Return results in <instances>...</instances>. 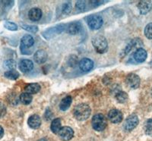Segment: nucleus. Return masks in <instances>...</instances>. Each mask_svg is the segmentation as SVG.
Listing matches in <instances>:
<instances>
[{"instance_id":"obj_20","label":"nucleus","mask_w":152,"mask_h":141,"mask_svg":"<svg viewBox=\"0 0 152 141\" xmlns=\"http://www.w3.org/2000/svg\"><path fill=\"white\" fill-rule=\"evenodd\" d=\"M72 101V98L70 96L65 97L63 100L61 101L60 104H59V108L62 111H66L69 109V108L71 106Z\"/></svg>"},{"instance_id":"obj_26","label":"nucleus","mask_w":152,"mask_h":141,"mask_svg":"<svg viewBox=\"0 0 152 141\" xmlns=\"http://www.w3.org/2000/svg\"><path fill=\"white\" fill-rule=\"evenodd\" d=\"M72 11V3L70 2H65L63 5H62V12L63 14L68 15Z\"/></svg>"},{"instance_id":"obj_24","label":"nucleus","mask_w":152,"mask_h":141,"mask_svg":"<svg viewBox=\"0 0 152 141\" xmlns=\"http://www.w3.org/2000/svg\"><path fill=\"white\" fill-rule=\"evenodd\" d=\"M144 130L147 135L152 137V119H148L145 121L144 124Z\"/></svg>"},{"instance_id":"obj_4","label":"nucleus","mask_w":152,"mask_h":141,"mask_svg":"<svg viewBox=\"0 0 152 141\" xmlns=\"http://www.w3.org/2000/svg\"><path fill=\"white\" fill-rule=\"evenodd\" d=\"M87 23L91 29H100L103 25V18L98 15H91L87 18Z\"/></svg>"},{"instance_id":"obj_2","label":"nucleus","mask_w":152,"mask_h":141,"mask_svg":"<svg viewBox=\"0 0 152 141\" xmlns=\"http://www.w3.org/2000/svg\"><path fill=\"white\" fill-rule=\"evenodd\" d=\"M92 45L94 47L95 50L98 53H104L107 51L108 43L106 38L102 35H96L92 38Z\"/></svg>"},{"instance_id":"obj_9","label":"nucleus","mask_w":152,"mask_h":141,"mask_svg":"<svg viewBox=\"0 0 152 141\" xmlns=\"http://www.w3.org/2000/svg\"><path fill=\"white\" fill-rule=\"evenodd\" d=\"M58 135L62 140H70L74 136V131L70 127L66 126V127H63L61 128L60 131L58 133Z\"/></svg>"},{"instance_id":"obj_14","label":"nucleus","mask_w":152,"mask_h":141,"mask_svg":"<svg viewBox=\"0 0 152 141\" xmlns=\"http://www.w3.org/2000/svg\"><path fill=\"white\" fill-rule=\"evenodd\" d=\"M94 67V62L91 59L85 58L82 59L79 62V68L84 72H88L91 70Z\"/></svg>"},{"instance_id":"obj_27","label":"nucleus","mask_w":152,"mask_h":141,"mask_svg":"<svg viewBox=\"0 0 152 141\" xmlns=\"http://www.w3.org/2000/svg\"><path fill=\"white\" fill-rule=\"evenodd\" d=\"M76 9H78L81 12L86 11L87 9H88V5H87L86 1H78L76 2Z\"/></svg>"},{"instance_id":"obj_11","label":"nucleus","mask_w":152,"mask_h":141,"mask_svg":"<svg viewBox=\"0 0 152 141\" xmlns=\"http://www.w3.org/2000/svg\"><path fill=\"white\" fill-rule=\"evenodd\" d=\"M18 67L21 71L24 73H28L34 68V64L32 61L29 59H22L19 62Z\"/></svg>"},{"instance_id":"obj_32","label":"nucleus","mask_w":152,"mask_h":141,"mask_svg":"<svg viewBox=\"0 0 152 141\" xmlns=\"http://www.w3.org/2000/svg\"><path fill=\"white\" fill-rule=\"evenodd\" d=\"M6 114V107L3 103L0 102V118L4 117Z\"/></svg>"},{"instance_id":"obj_25","label":"nucleus","mask_w":152,"mask_h":141,"mask_svg":"<svg viewBox=\"0 0 152 141\" xmlns=\"http://www.w3.org/2000/svg\"><path fill=\"white\" fill-rule=\"evenodd\" d=\"M5 77L11 80H16L19 78V74L15 70H9L5 73Z\"/></svg>"},{"instance_id":"obj_21","label":"nucleus","mask_w":152,"mask_h":141,"mask_svg":"<svg viewBox=\"0 0 152 141\" xmlns=\"http://www.w3.org/2000/svg\"><path fill=\"white\" fill-rule=\"evenodd\" d=\"M115 98L119 103H125L128 100V94L123 90H119L116 92Z\"/></svg>"},{"instance_id":"obj_5","label":"nucleus","mask_w":152,"mask_h":141,"mask_svg":"<svg viewBox=\"0 0 152 141\" xmlns=\"http://www.w3.org/2000/svg\"><path fill=\"white\" fill-rule=\"evenodd\" d=\"M66 24H59V25H56V26L53 27V28H50L49 29L46 30L43 33V36L46 38V39H50V38L53 37L55 35L59 34L64 31H66Z\"/></svg>"},{"instance_id":"obj_23","label":"nucleus","mask_w":152,"mask_h":141,"mask_svg":"<svg viewBox=\"0 0 152 141\" xmlns=\"http://www.w3.org/2000/svg\"><path fill=\"white\" fill-rule=\"evenodd\" d=\"M19 99H20L21 102H22L24 105H28V104H30L31 102H32L33 97H32V96H31V94H29V93H23L22 94H21Z\"/></svg>"},{"instance_id":"obj_17","label":"nucleus","mask_w":152,"mask_h":141,"mask_svg":"<svg viewBox=\"0 0 152 141\" xmlns=\"http://www.w3.org/2000/svg\"><path fill=\"white\" fill-rule=\"evenodd\" d=\"M47 58H48V55H47V52L42 49L37 51L34 53V55L35 62H37V64L44 63L47 61Z\"/></svg>"},{"instance_id":"obj_37","label":"nucleus","mask_w":152,"mask_h":141,"mask_svg":"<svg viewBox=\"0 0 152 141\" xmlns=\"http://www.w3.org/2000/svg\"><path fill=\"white\" fill-rule=\"evenodd\" d=\"M151 95H152V89H151Z\"/></svg>"},{"instance_id":"obj_34","label":"nucleus","mask_w":152,"mask_h":141,"mask_svg":"<svg viewBox=\"0 0 152 141\" xmlns=\"http://www.w3.org/2000/svg\"><path fill=\"white\" fill-rule=\"evenodd\" d=\"M4 135V130L1 126H0V139L3 137Z\"/></svg>"},{"instance_id":"obj_35","label":"nucleus","mask_w":152,"mask_h":141,"mask_svg":"<svg viewBox=\"0 0 152 141\" xmlns=\"http://www.w3.org/2000/svg\"><path fill=\"white\" fill-rule=\"evenodd\" d=\"M2 5H3V2L0 1V8H1V6H2Z\"/></svg>"},{"instance_id":"obj_19","label":"nucleus","mask_w":152,"mask_h":141,"mask_svg":"<svg viewBox=\"0 0 152 141\" xmlns=\"http://www.w3.org/2000/svg\"><path fill=\"white\" fill-rule=\"evenodd\" d=\"M25 91L27 93L29 94H34V93H37L40 90V86L38 84L34 83V84H29L27 85L24 88Z\"/></svg>"},{"instance_id":"obj_22","label":"nucleus","mask_w":152,"mask_h":141,"mask_svg":"<svg viewBox=\"0 0 152 141\" xmlns=\"http://www.w3.org/2000/svg\"><path fill=\"white\" fill-rule=\"evenodd\" d=\"M62 128L61 126V120L59 118H55L51 123V131L56 134H58L59 131Z\"/></svg>"},{"instance_id":"obj_30","label":"nucleus","mask_w":152,"mask_h":141,"mask_svg":"<svg viewBox=\"0 0 152 141\" xmlns=\"http://www.w3.org/2000/svg\"><path fill=\"white\" fill-rule=\"evenodd\" d=\"M4 26H5V28H6V29L12 31H17L18 29L17 24H15L13 22H11V21H6V22L5 23V24H4Z\"/></svg>"},{"instance_id":"obj_29","label":"nucleus","mask_w":152,"mask_h":141,"mask_svg":"<svg viewBox=\"0 0 152 141\" xmlns=\"http://www.w3.org/2000/svg\"><path fill=\"white\" fill-rule=\"evenodd\" d=\"M23 29H24L25 31H28L31 33H36L38 31V28L34 25H28V24H22L21 25Z\"/></svg>"},{"instance_id":"obj_10","label":"nucleus","mask_w":152,"mask_h":141,"mask_svg":"<svg viewBox=\"0 0 152 141\" xmlns=\"http://www.w3.org/2000/svg\"><path fill=\"white\" fill-rule=\"evenodd\" d=\"M81 24L78 21H74V22L70 23L69 24L66 25V31L69 34H77L81 31Z\"/></svg>"},{"instance_id":"obj_16","label":"nucleus","mask_w":152,"mask_h":141,"mask_svg":"<svg viewBox=\"0 0 152 141\" xmlns=\"http://www.w3.org/2000/svg\"><path fill=\"white\" fill-rule=\"evenodd\" d=\"M42 11L39 8H33L28 12V17L32 21H37L42 17Z\"/></svg>"},{"instance_id":"obj_7","label":"nucleus","mask_w":152,"mask_h":141,"mask_svg":"<svg viewBox=\"0 0 152 141\" xmlns=\"http://www.w3.org/2000/svg\"><path fill=\"white\" fill-rule=\"evenodd\" d=\"M140 78L138 77L137 74H129L126 76V84L129 87L132 88V89H137L140 85Z\"/></svg>"},{"instance_id":"obj_31","label":"nucleus","mask_w":152,"mask_h":141,"mask_svg":"<svg viewBox=\"0 0 152 141\" xmlns=\"http://www.w3.org/2000/svg\"><path fill=\"white\" fill-rule=\"evenodd\" d=\"M5 68L10 69V70H13L15 68V62L14 60H12V59H9V60L5 61Z\"/></svg>"},{"instance_id":"obj_15","label":"nucleus","mask_w":152,"mask_h":141,"mask_svg":"<svg viewBox=\"0 0 152 141\" xmlns=\"http://www.w3.org/2000/svg\"><path fill=\"white\" fill-rule=\"evenodd\" d=\"M28 124L30 127L33 129H37L41 125V119L37 115H32L28 120Z\"/></svg>"},{"instance_id":"obj_12","label":"nucleus","mask_w":152,"mask_h":141,"mask_svg":"<svg viewBox=\"0 0 152 141\" xmlns=\"http://www.w3.org/2000/svg\"><path fill=\"white\" fill-rule=\"evenodd\" d=\"M148 54L146 50H145L142 48H139L135 50V52L133 54V58L138 63L144 62L146 59H147Z\"/></svg>"},{"instance_id":"obj_8","label":"nucleus","mask_w":152,"mask_h":141,"mask_svg":"<svg viewBox=\"0 0 152 141\" xmlns=\"http://www.w3.org/2000/svg\"><path fill=\"white\" fill-rule=\"evenodd\" d=\"M107 116H108L109 120L113 124H118V123L121 122L123 119V115L121 111L118 110L116 108L111 109Z\"/></svg>"},{"instance_id":"obj_33","label":"nucleus","mask_w":152,"mask_h":141,"mask_svg":"<svg viewBox=\"0 0 152 141\" xmlns=\"http://www.w3.org/2000/svg\"><path fill=\"white\" fill-rule=\"evenodd\" d=\"M53 113L51 112V111L50 110V109H47V111H46V113H45V118L47 119V120H50L51 118L53 117Z\"/></svg>"},{"instance_id":"obj_28","label":"nucleus","mask_w":152,"mask_h":141,"mask_svg":"<svg viewBox=\"0 0 152 141\" xmlns=\"http://www.w3.org/2000/svg\"><path fill=\"white\" fill-rule=\"evenodd\" d=\"M145 35L148 39L152 40V23L146 25L145 28Z\"/></svg>"},{"instance_id":"obj_18","label":"nucleus","mask_w":152,"mask_h":141,"mask_svg":"<svg viewBox=\"0 0 152 141\" xmlns=\"http://www.w3.org/2000/svg\"><path fill=\"white\" fill-rule=\"evenodd\" d=\"M21 47H24V48H29V47H31L34 44V38L32 36L26 34L22 37V39L21 40Z\"/></svg>"},{"instance_id":"obj_6","label":"nucleus","mask_w":152,"mask_h":141,"mask_svg":"<svg viewBox=\"0 0 152 141\" xmlns=\"http://www.w3.org/2000/svg\"><path fill=\"white\" fill-rule=\"evenodd\" d=\"M138 118L135 115H129L123 124V128L126 131H132L133 129H135L137 125L138 124Z\"/></svg>"},{"instance_id":"obj_13","label":"nucleus","mask_w":152,"mask_h":141,"mask_svg":"<svg viewBox=\"0 0 152 141\" xmlns=\"http://www.w3.org/2000/svg\"><path fill=\"white\" fill-rule=\"evenodd\" d=\"M138 9L140 14H148L152 9V1H142V2H138Z\"/></svg>"},{"instance_id":"obj_1","label":"nucleus","mask_w":152,"mask_h":141,"mask_svg":"<svg viewBox=\"0 0 152 141\" xmlns=\"http://www.w3.org/2000/svg\"><path fill=\"white\" fill-rule=\"evenodd\" d=\"M91 113V109L90 106L85 103H81L77 105L73 112L75 118L80 121L87 120L90 117Z\"/></svg>"},{"instance_id":"obj_3","label":"nucleus","mask_w":152,"mask_h":141,"mask_svg":"<svg viewBox=\"0 0 152 141\" xmlns=\"http://www.w3.org/2000/svg\"><path fill=\"white\" fill-rule=\"evenodd\" d=\"M91 124L95 131H102L107 127V119L103 114H97L92 118Z\"/></svg>"},{"instance_id":"obj_36","label":"nucleus","mask_w":152,"mask_h":141,"mask_svg":"<svg viewBox=\"0 0 152 141\" xmlns=\"http://www.w3.org/2000/svg\"><path fill=\"white\" fill-rule=\"evenodd\" d=\"M38 141H47V140H46V139H43H43L39 140H38Z\"/></svg>"}]
</instances>
